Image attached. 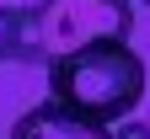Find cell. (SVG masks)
<instances>
[{"label":"cell","instance_id":"cell-1","mask_svg":"<svg viewBox=\"0 0 150 139\" xmlns=\"http://www.w3.org/2000/svg\"><path fill=\"white\" fill-rule=\"evenodd\" d=\"M43 70H48V102L102 128L134 118V107L145 102V59L134 54V43H97Z\"/></svg>","mask_w":150,"mask_h":139},{"label":"cell","instance_id":"cell-2","mask_svg":"<svg viewBox=\"0 0 150 139\" xmlns=\"http://www.w3.org/2000/svg\"><path fill=\"white\" fill-rule=\"evenodd\" d=\"M134 6L129 0H27L22 6V64H54L64 54L129 43Z\"/></svg>","mask_w":150,"mask_h":139},{"label":"cell","instance_id":"cell-3","mask_svg":"<svg viewBox=\"0 0 150 139\" xmlns=\"http://www.w3.org/2000/svg\"><path fill=\"white\" fill-rule=\"evenodd\" d=\"M11 139H112V134L102 123H91V118H75L64 107H54L48 96H43L38 107H27L11 123Z\"/></svg>","mask_w":150,"mask_h":139},{"label":"cell","instance_id":"cell-4","mask_svg":"<svg viewBox=\"0 0 150 139\" xmlns=\"http://www.w3.org/2000/svg\"><path fill=\"white\" fill-rule=\"evenodd\" d=\"M0 64H22V6H0Z\"/></svg>","mask_w":150,"mask_h":139},{"label":"cell","instance_id":"cell-5","mask_svg":"<svg viewBox=\"0 0 150 139\" xmlns=\"http://www.w3.org/2000/svg\"><path fill=\"white\" fill-rule=\"evenodd\" d=\"M107 134H112V139H150V123H139V118H123V123H112Z\"/></svg>","mask_w":150,"mask_h":139},{"label":"cell","instance_id":"cell-6","mask_svg":"<svg viewBox=\"0 0 150 139\" xmlns=\"http://www.w3.org/2000/svg\"><path fill=\"white\" fill-rule=\"evenodd\" d=\"M129 6H150V0H129Z\"/></svg>","mask_w":150,"mask_h":139}]
</instances>
